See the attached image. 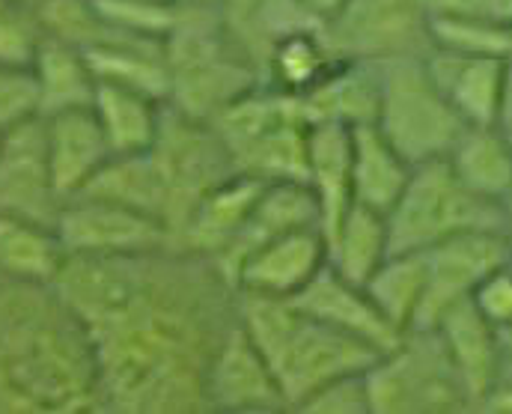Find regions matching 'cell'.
<instances>
[{
    "label": "cell",
    "instance_id": "obj_14",
    "mask_svg": "<svg viewBox=\"0 0 512 414\" xmlns=\"http://www.w3.org/2000/svg\"><path fill=\"white\" fill-rule=\"evenodd\" d=\"M441 337L450 364L468 394V406L480 412L486 397L498 388L507 370V352H504V331H498L477 307L474 301H462L450 307L435 328H429Z\"/></svg>",
    "mask_w": 512,
    "mask_h": 414
},
{
    "label": "cell",
    "instance_id": "obj_2",
    "mask_svg": "<svg viewBox=\"0 0 512 414\" xmlns=\"http://www.w3.org/2000/svg\"><path fill=\"white\" fill-rule=\"evenodd\" d=\"M102 412L93 340L54 283L0 277V414Z\"/></svg>",
    "mask_w": 512,
    "mask_h": 414
},
{
    "label": "cell",
    "instance_id": "obj_22",
    "mask_svg": "<svg viewBox=\"0 0 512 414\" xmlns=\"http://www.w3.org/2000/svg\"><path fill=\"white\" fill-rule=\"evenodd\" d=\"M301 99L310 123H340L349 129L370 126L379 117L382 72L376 63L337 60Z\"/></svg>",
    "mask_w": 512,
    "mask_h": 414
},
{
    "label": "cell",
    "instance_id": "obj_35",
    "mask_svg": "<svg viewBox=\"0 0 512 414\" xmlns=\"http://www.w3.org/2000/svg\"><path fill=\"white\" fill-rule=\"evenodd\" d=\"M42 36L33 3L0 0V63H33Z\"/></svg>",
    "mask_w": 512,
    "mask_h": 414
},
{
    "label": "cell",
    "instance_id": "obj_29",
    "mask_svg": "<svg viewBox=\"0 0 512 414\" xmlns=\"http://www.w3.org/2000/svg\"><path fill=\"white\" fill-rule=\"evenodd\" d=\"M81 194L123 203L128 209L158 218L167 227V191H164V179L155 167L152 152L114 155Z\"/></svg>",
    "mask_w": 512,
    "mask_h": 414
},
{
    "label": "cell",
    "instance_id": "obj_23",
    "mask_svg": "<svg viewBox=\"0 0 512 414\" xmlns=\"http://www.w3.org/2000/svg\"><path fill=\"white\" fill-rule=\"evenodd\" d=\"M352 129L340 123H313L307 149V182L322 209V233L331 242L346 212L355 206Z\"/></svg>",
    "mask_w": 512,
    "mask_h": 414
},
{
    "label": "cell",
    "instance_id": "obj_25",
    "mask_svg": "<svg viewBox=\"0 0 512 414\" xmlns=\"http://www.w3.org/2000/svg\"><path fill=\"white\" fill-rule=\"evenodd\" d=\"M164 105L167 102L155 96L105 81L96 84V96H93V111L102 123V132L111 143L114 155L149 152L161 132Z\"/></svg>",
    "mask_w": 512,
    "mask_h": 414
},
{
    "label": "cell",
    "instance_id": "obj_41",
    "mask_svg": "<svg viewBox=\"0 0 512 414\" xmlns=\"http://www.w3.org/2000/svg\"><path fill=\"white\" fill-rule=\"evenodd\" d=\"M501 209H504V230H507V236H510V242H512V191L504 197Z\"/></svg>",
    "mask_w": 512,
    "mask_h": 414
},
{
    "label": "cell",
    "instance_id": "obj_3",
    "mask_svg": "<svg viewBox=\"0 0 512 414\" xmlns=\"http://www.w3.org/2000/svg\"><path fill=\"white\" fill-rule=\"evenodd\" d=\"M239 322L268 361L289 412H301L331 382L367 373L382 355L370 343L304 313L292 298L239 292Z\"/></svg>",
    "mask_w": 512,
    "mask_h": 414
},
{
    "label": "cell",
    "instance_id": "obj_17",
    "mask_svg": "<svg viewBox=\"0 0 512 414\" xmlns=\"http://www.w3.org/2000/svg\"><path fill=\"white\" fill-rule=\"evenodd\" d=\"M292 230H322V209H319V200H316L310 182H304V179L265 182L245 230L212 263L236 286V275H239L242 263L251 257V251H256L262 242L292 233Z\"/></svg>",
    "mask_w": 512,
    "mask_h": 414
},
{
    "label": "cell",
    "instance_id": "obj_10",
    "mask_svg": "<svg viewBox=\"0 0 512 414\" xmlns=\"http://www.w3.org/2000/svg\"><path fill=\"white\" fill-rule=\"evenodd\" d=\"M322 33L340 60L382 66L399 57H426L435 48L432 0H346Z\"/></svg>",
    "mask_w": 512,
    "mask_h": 414
},
{
    "label": "cell",
    "instance_id": "obj_45",
    "mask_svg": "<svg viewBox=\"0 0 512 414\" xmlns=\"http://www.w3.org/2000/svg\"><path fill=\"white\" fill-rule=\"evenodd\" d=\"M0 143H3V135H0Z\"/></svg>",
    "mask_w": 512,
    "mask_h": 414
},
{
    "label": "cell",
    "instance_id": "obj_21",
    "mask_svg": "<svg viewBox=\"0 0 512 414\" xmlns=\"http://www.w3.org/2000/svg\"><path fill=\"white\" fill-rule=\"evenodd\" d=\"M262 185H265L262 179L248 176V173H233L230 179H224L191 212V218L179 230L173 248H182V251H191V254H200L209 260L221 257L245 230Z\"/></svg>",
    "mask_w": 512,
    "mask_h": 414
},
{
    "label": "cell",
    "instance_id": "obj_33",
    "mask_svg": "<svg viewBox=\"0 0 512 414\" xmlns=\"http://www.w3.org/2000/svg\"><path fill=\"white\" fill-rule=\"evenodd\" d=\"M432 39L438 48L512 60V24L507 21L465 12H432Z\"/></svg>",
    "mask_w": 512,
    "mask_h": 414
},
{
    "label": "cell",
    "instance_id": "obj_38",
    "mask_svg": "<svg viewBox=\"0 0 512 414\" xmlns=\"http://www.w3.org/2000/svg\"><path fill=\"white\" fill-rule=\"evenodd\" d=\"M265 3H268V0H218V12H221L224 24H227L233 33H239V30L248 27V21L254 18Z\"/></svg>",
    "mask_w": 512,
    "mask_h": 414
},
{
    "label": "cell",
    "instance_id": "obj_7",
    "mask_svg": "<svg viewBox=\"0 0 512 414\" xmlns=\"http://www.w3.org/2000/svg\"><path fill=\"white\" fill-rule=\"evenodd\" d=\"M382 102L376 126L402 158L417 167L447 158L468 123L456 114L429 72L426 57H399L379 66Z\"/></svg>",
    "mask_w": 512,
    "mask_h": 414
},
{
    "label": "cell",
    "instance_id": "obj_36",
    "mask_svg": "<svg viewBox=\"0 0 512 414\" xmlns=\"http://www.w3.org/2000/svg\"><path fill=\"white\" fill-rule=\"evenodd\" d=\"M301 412L307 414H373L370 412V391H367V373L343 376L322 388L316 397H310Z\"/></svg>",
    "mask_w": 512,
    "mask_h": 414
},
{
    "label": "cell",
    "instance_id": "obj_46",
    "mask_svg": "<svg viewBox=\"0 0 512 414\" xmlns=\"http://www.w3.org/2000/svg\"><path fill=\"white\" fill-rule=\"evenodd\" d=\"M510 263H512V257H510Z\"/></svg>",
    "mask_w": 512,
    "mask_h": 414
},
{
    "label": "cell",
    "instance_id": "obj_42",
    "mask_svg": "<svg viewBox=\"0 0 512 414\" xmlns=\"http://www.w3.org/2000/svg\"><path fill=\"white\" fill-rule=\"evenodd\" d=\"M504 352H507V370H504V376H512V328L504 331Z\"/></svg>",
    "mask_w": 512,
    "mask_h": 414
},
{
    "label": "cell",
    "instance_id": "obj_27",
    "mask_svg": "<svg viewBox=\"0 0 512 414\" xmlns=\"http://www.w3.org/2000/svg\"><path fill=\"white\" fill-rule=\"evenodd\" d=\"M456 176L492 203L512 191V135L504 126H468L447 155Z\"/></svg>",
    "mask_w": 512,
    "mask_h": 414
},
{
    "label": "cell",
    "instance_id": "obj_34",
    "mask_svg": "<svg viewBox=\"0 0 512 414\" xmlns=\"http://www.w3.org/2000/svg\"><path fill=\"white\" fill-rule=\"evenodd\" d=\"M42 96L30 63H0V135L39 120Z\"/></svg>",
    "mask_w": 512,
    "mask_h": 414
},
{
    "label": "cell",
    "instance_id": "obj_9",
    "mask_svg": "<svg viewBox=\"0 0 512 414\" xmlns=\"http://www.w3.org/2000/svg\"><path fill=\"white\" fill-rule=\"evenodd\" d=\"M149 152L164 179L167 230L170 242H176L179 230L200 206V200L239 170L227 143L212 123L185 117L170 105H164L161 132Z\"/></svg>",
    "mask_w": 512,
    "mask_h": 414
},
{
    "label": "cell",
    "instance_id": "obj_40",
    "mask_svg": "<svg viewBox=\"0 0 512 414\" xmlns=\"http://www.w3.org/2000/svg\"><path fill=\"white\" fill-rule=\"evenodd\" d=\"M501 126L512 132V60H510V75H507V96H504V114H501Z\"/></svg>",
    "mask_w": 512,
    "mask_h": 414
},
{
    "label": "cell",
    "instance_id": "obj_44",
    "mask_svg": "<svg viewBox=\"0 0 512 414\" xmlns=\"http://www.w3.org/2000/svg\"><path fill=\"white\" fill-rule=\"evenodd\" d=\"M27 3H33V6H36V3H39V0H27Z\"/></svg>",
    "mask_w": 512,
    "mask_h": 414
},
{
    "label": "cell",
    "instance_id": "obj_19",
    "mask_svg": "<svg viewBox=\"0 0 512 414\" xmlns=\"http://www.w3.org/2000/svg\"><path fill=\"white\" fill-rule=\"evenodd\" d=\"M292 301L304 313L316 316L319 322H328V325H334V328H340V331L370 343L379 352L393 349L405 337L399 328H393L384 319L382 310L370 298L367 286L343 277L331 263L313 277Z\"/></svg>",
    "mask_w": 512,
    "mask_h": 414
},
{
    "label": "cell",
    "instance_id": "obj_16",
    "mask_svg": "<svg viewBox=\"0 0 512 414\" xmlns=\"http://www.w3.org/2000/svg\"><path fill=\"white\" fill-rule=\"evenodd\" d=\"M429 72L468 126H501L510 60L432 48L426 54Z\"/></svg>",
    "mask_w": 512,
    "mask_h": 414
},
{
    "label": "cell",
    "instance_id": "obj_6",
    "mask_svg": "<svg viewBox=\"0 0 512 414\" xmlns=\"http://www.w3.org/2000/svg\"><path fill=\"white\" fill-rule=\"evenodd\" d=\"M390 251L423 254L453 236L504 230V209L471 191L447 158L417 164L393 209L387 212Z\"/></svg>",
    "mask_w": 512,
    "mask_h": 414
},
{
    "label": "cell",
    "instance_id": "obj_26",
    "mask_svg": "<svg viewBox=\"0 0 512 414\" xmlns=\"http://www.w3.org/2000/svg\"><path fill=\"white\" fill-rule=\"evenodd\" d=\"M30 66L39 81L42 117L93 105L99 81L87 54L78 45L63 42L57 36H42Z\"/></svg>",
    "mask_w": 512,
    "mask_h": 414
},
{
    "label": "cell",
    "instance_id": "obj_30",
    "mask_svg": "<svg viewBox=\"0 0 512 414\" xmlns=\"http://www.w3.org/2000/svg\"><path fill=\"white\" fill-rule=\"evenodd\" d=\"M390 254L387 215L361 203L346 212L328 242V263L355 283H367Z\"/></svg>",
    "mask_w": 512,
    "mask_h": 414
},
{
    "label": "cell",
    "instance_id": "obj_28",
    "mask_svg": "<svg viewBox=\"0 0 512 414\" xmlns=\"http://www.w3.org/2000/svg\"><path fill=\"white\" fill-rule=\"evenodd\" d=\"M66 257L54 224L0 212V277L54 283Z\"/></svg>",
    "mask_w": 512,
    "mask_h": 414
},
{
    "label": "cell",
    "instance_id": "obj_39",
    "mask_svg": "<svg viewBox=\"0 0 512 414\" xmlns=\"http://www.w3.org/2000/svg\"><path fill=\"white\" fill-rule=\"evenodd\" d=\"M301 3H304V6H307V9L322 21V24H325L328 18H334V15H337V9H340L346 0H301Z\"/></svg>",
    "mask_w": 512,
    "mask_h": 414
},
{
    "label": "cell",
    "instance_id": "obj_8",
    "mask_svg": "<svg viewBox=\"0 0 512 414\" xmlns=\"http://www.w3.org/2000/svg\"><path fill=\"white\" fill-rule=\"evenodd\" d=\"M370 412H471L468 394L435 331H408L367 370Z\"/></svg>",
    "mask_w": 512,
    "mask_h": 414
},
{
    "label": "cell",
    "instance_id": "obj_20",
    "mask_svg": "<svg viewBox=\"0 0 512 414\" xmlns=\"http://www.w3.org/2000/svg\"><path fill=\"white\" fill-rule=\"evenodd\" d=\"M42 120H45V146H48L54 188L66 203L96 179V173L114 158V149L102 132L93 105L48 114Z\"/></svg>",
    "mask_w": 512,
    "mask_h": 414
},
{
    "label": "cell",
    "instance_id": "obj_32",
    "mask_svg": "<svg viewBox=\"0 0 512 414\" xmlns=\"http://www.w3.org/2000/svg\"><path fill=\"white\" fill-rule=\"evenodd\" d=\"M364 286L384 319L408 334L426 292V254H390Z\"/></svg>",
    "mask_w": 512,
    "mask_h": 414
},
{
    "label": "cell",
    "instance_id": "obj_4",
    "mask_svg": "<svg viewBox=\"0 0 512 414\" xmlns=\"http://www.w3.org/2000/svg\"><path fill=\"white\" fill-rule=\"evenodd\" d=\"M167 105L185 117L212 123L227 105L265 81L259 63L224 24L218 6L191 9L164 39Z\"/></svg>",
    "mask_w": 512,
    "mask_h": 414
},
{
    "label": "cell",
    "instance_id": "obj_1",
    "mask_svg": "<svg viewBox=\"0 0 512 414\" xmlns=\"http://www.w3.org/2000/svg\"><path fill=\"white\" fill-rule=\"evenodd\" d=\"M54 286L93 340L102 412H212L209 367L239 319V289L209 257L173 245L69 254Z\"/></svg>",
    "mask_w": 512,
    "mask_h": 414
},
{
    "label": "cell",
    "instance_id": "obj_43",
    "mask_svg": "<svg viewBox=\"0 0 512 414\" xmlns=\"http://www.w3.org/2000/svg\"><path fill=\"white\" fill-rule=\"evenodd\" d=\"M176 6H218V0H167Z\"/></svg>",
    "mask_w": 512,
    "mask_h": 414
},
{
    "label": "cell",
    "instance_id": "obj_12",
    "mask_svg": "<svg viewBox=\"0 0 512 414\" xmlns=\"http://www.w3.org/2000/svg\"><path fill=\"white\" fill-rule=\"evenodd\" d=\"M54 227L66 254L84 257L146 254L173 245L170 230L158 218L87 194L66 200Z\"/></svg>",
    "mask_w": 512,
    "mask_h": 414
},
{
    "label": "cell",
    "instance_id": "obj_15",
    "mask_svg": "<svg viewBox=\"0 0 512 414\" xmlns=\"http://www.w3.org/2000/svg\"><path fill=\"white\" fill-rule=\"evenodd\" d=\"M212 412H289L283 391L262 352L236 319L209 367Z\"/></svg>",
    "mask_w": 512,
    "mask_h": 414
},
{
    "label": "cell",
    "instance_id": "obj_18",
    "mask_svg": "<svg viewBox=\"0 0 512 414\" xmlns=\"http://www.w3.org/2000/svg\"><path fill=\"white\" fill-rule=\"evenodd\" d=\"M328 266V239L322 230H292L262 242L236 275L239 292L268 298H295Z\"/></svg>",
    "mask_w": 512,
    "mask_h": 414
},
{
    "label": "cell",
    "instance_id": "obj_24",
    "mask_svg": "<svg viewBox=\"0 0 512 414\" xmlns=\"http://www.w3.org/2000/svg\"><path fill=\"white\" fill-rule=\"evenodd\" d=\"M352 182H355V203L370 206L376 212H390L399 194L411 179V164L402 152L384 138L376 123L352 129Z\"/></svg>",
    "mask_w": 512,
    "mask_h": 414
},
{
    "label": "cell",
    "instance_id": "obj_5",
    "mask_svg": "<svg viewBox=\"0 0 512 414\" xmlns=\"http://www.w3.org/2000/svg\"><path fill=\"white\" fill-rule=\"evenodd\" d=\"M212 126L224 138L236 170L262 182L304 179L307 182V149L310 117L301 96L283 93L262 81L251 93L227 105Z\"/></svg>",
    "mask_w": 512,
    "mask_h": 414
},
{
    "label": "cell",
    "instance_id": "obj_31",
    "mask_svg": "<svg viewBox=\"0 0 512 414\" xmlns=\"http://www.w3.org/2000/svg\"><path fill=\"white\" fill-rule=\"evenodd\" d=\"M337 60L340 57H334L331 45L325 42L322 27H307V30H295L277 39L265 57L262 72L271 87L292 93V96H304L310 87H316L325 78V72Z\"/></svg>",
    "mask_w": 512,
    "mask_h": 414
},
{
    "label": "cell",
    "instance_id": "obj_11",
    "mask_svg": "<svg viewBox=\"0 0 512 414\" xmlns=\"http://www.w3.org/2000/svg\"><path fill=\"white\" fill-rule=\"evenodd\" d=\"M423 254H426V292L411 331L435 328L450 307L468 301L486 277L501 269L504 263H510L512 242L501 230H477V233L453 236Z\"/></svg>",
    "mask_w": 512,
    "mask_h": 414
},
{
    "label": "cell",
    "instance_id": "obj_37",
    "mask_svg": "<svg viewBox=\"0 0 512 414\" xmlns=\"http://www.w3.org/2000/svg\"><path fill=\"white\" fill-rule=\"evenodd\" d=\"M474 307L498 328V331H510L512 328V263H504L501 269H495L486 277L474 295H471Z\"/></svg>",
    "mask_w": 512,
    "mask_h": 414
},
{
    "label": "cell",
    "instance_id": "obj_13",
    "mask_svg": "<svg viewBox=\"0 0 512 414\" xmlns=\"http://www.w3.org/2000/svg\"><path fill=\"white\" fill-rule=\"evenodd\" d=\"M63 200L54 188L45 120H30L3 135L0 143V212L54 224Z\"/></svg>",
    "mask_w": 512,
    "mask_h": 414
}]
</instances>
